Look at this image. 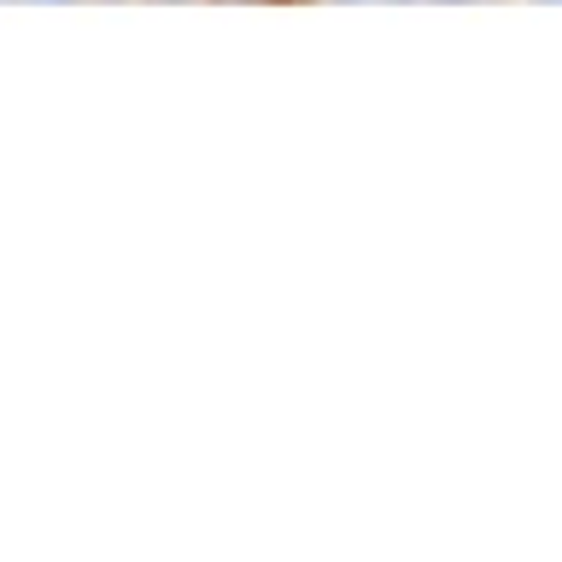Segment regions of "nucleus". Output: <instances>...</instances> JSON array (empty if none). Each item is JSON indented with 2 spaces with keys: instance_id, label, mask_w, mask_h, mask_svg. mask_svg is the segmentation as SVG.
Returning <instances> with one entry per match:
<instances>
[{
  "instance_id": "nucleus-1",
  "label": "nucleus",
  "mask_w": 562,
  "mask_h": 562,
  "mask_svg": "<svg viewBox=\"0 0 562 562\" xmlns=\"http://www.w3.org/2000/svg\"><path fill=\"white\" fill-rule=\"evenodd\" d=\"M42 7H47V0H42Z\"/></svg>"
}]
</instances>
